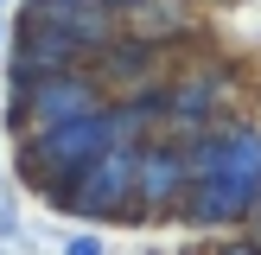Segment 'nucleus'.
<instances>
[{"label": "nucleus", "mask_w": 261, "mask_h": 255, "mask_svg": "<svg viewBox=\"0 0 261 255\" xmlns=\"http://www.w3.org/2000/svg\"><path fill=\"white\" fill-rule=\"evenodd\" d=\"M217 255H261V242H242V236H236V242H223Z\"/></svg>", "instance_id": "nucleus-12"}, {"label": "nucleus", "mask_w": 261, "mask_h": 255, "mask_svg": "<svg viewBox=\"0 0 261 255\" xmlns=\"http://www.w3.org/2000/svg\"><path fill=\"white\" fill-rule=\"evenodd\" d=\"M191 185L178 223L191 230H242L261 217V128L242 115H223L217 128L185 140Z\"/></svg>", "instance_id": "nucleus-1"}, {"label": "nucleus", "mask_w": 261, "mask_h": 255, "mask_svg": "<svg viewBox=\"0 0 261 255\" xmlns=\"http://www.w3.org/2000/svg\"><path fill=\"white\" fill-rule=\"evenodd\" d=\"M134 166H140V140H115L109 153L76 172V204L70 217L89 230H109V223H140L134 217Z\"/></svg>", "instance_id": "nucleus-5"}, {"label": "nucleus", "mask_w": 261, "mask_h": 255, "mask_svg": "<svg viewBox=\"0 0 261 255\" xmlns=\"http://www.w3.org/2000/svg\"><path fill=\"white\" fill-rule=\"evenodd\" d=\"M13 242H19V249H25V230H19V211H13V204H7V191H0V255H7Z\"/></svg>", "instance_id": "nucleus-11"}, {"label": "nucleus", "mask_w": 261, "mask_h": 255, "mask_svg": "<svg viewBox=\"0 0 261 255\" xmlns=\"http://www.w3.org/2000/svg\"><path fill=\"white\" fill-rule=\"evenodd\" d=\"M115 19H121V32H140V38H153V45H166V51L191 45V38L204 32L198 0H121Z\"/></svg>", "instance_id": "nucleus-9"}, {"label": "nucleus", "mask_w": 261, "mask_h": 255, "mask_svg": "<svg viewBox=\"0 0 261 255\" xmlns=\"http://www.w3.org/2000/svg\"><path fill=\"white\" fill-rule=\"evenodd\" d=\"M89 70L102 76V89H109V96H127V89H140V83L172 76V51L153 45V38H140V32H115L109 45L89 58Z\"/></svg>", "instance_id": "nucleus-8"}, {"label": "nucleus", "mask_w": 261, "mask_h": 255, "mask_svg": "<svg viewBox=\"0 0 261 255\" xmlns=\"http://www.w3.org/2000/svg\"><path fill=\"white\" fill-rule=\"evenodd\" d=\"M58 255H109V242H102V230H70Z\"/></svg>", "instance_id": "nucleus-10"}, {"label": "nucleus", "mask_w": 261, "mask_h": 255, "mask_svg": "<svg viewBox=\"0 0 261 255\" xmlns=\"http://www.w3.org/2000/svg\"><path fill=\"white\" fill-rule=\"evenodd\" d=\"M109 89L89 64H70V70H45V76H7V128L25 134V128H51V121H76V115L102 109Z\"/></svg>", "instance_id": "nucleus-4"}, {"label": "nucleus", "mask_w": 261, "mask_h": 255, "mask_svg": "<svg viewBox=\"0 0 261 255\" xmlns=\"http://www.w3.org/2000/svg\"><path fill=\"white\" fill-rule=\"evenodd\" d=\"M0 45H7V19H0Z\"/></svg>", "instance_id": "nucleus-14"}, {"label": "nucleus", "mask_w": 261, "mask_h": 255, "mask_svg": "<svg viewBox=\"0 0 261 255\" xmlns=\"http://www.w3.org/2000/svg\"><path fill=\"white\" fill-rule=\"evenodd\" d=\"M0 19H7V0H0Z\"/></svg>", "instance_id": "nucleus-15"}, {"label": "nucleus", "mask_w": 261, "mask_h": 255, "mask_svg": "<svg viewBox=\"0 0 261 255\" xmlns=\"http://www.w3.org/2000/svg\"><path fill=\"white\" fill-rule=\"evenodd\" d=\"M58 7H109V13H121V0H58Z\"/></svg>", "instance_id": "nucleus-13"}, {"label": "nucleus", "mask_w": 261, "mask_h": 255, "mask_svg": "<svg viewBox=\"0 0 261 255\" xmlns=\"http://www.w3.org/2000/svg\"><path fill=\"white\" fill-rule=\"evenodd\" d=\"M121 32L109 7H58V0H19V26L7 32V76H45L89 64Z\"/></svg>", "instance_id": "nucleus-3"}, {"label": "nucleus", "mask_w": 261, "mask_h": 255, "mask_svg": "<svg viewBox=\"0 0 261 255\" xmlns=\"http://www.w3.org/2000/svg\"><path fill=\"white\" fill-rule=\"evenodd\" d=\"M185 185H191L185 140H178V134L140 140V166H134V217H140V223H178Z\"/></svg>", "instance_id": "nucleus-7"}, {"label": "nucleus", "mask_w": 261, "mask_h": 255, "mask_svg": "<svg viewBox=\"0 0 261 255\" xmlns=\"http://www.w3.org/2000/svg\"><path fill=\"white\" fill-rule=\"evenodd\" d=\"M229 96H236V70L223 58H198L185 70L166 76V134L191 140L204 128H217L229 115Z\"/></svg>", "instance_id": "nucleus-6"}, {"label": "nucleus", "mask_w": 261, "mask_h": 255, "mask_svg": "<svg viewBox=\"0 0 261 255\" xmlns=\"http://www.w3.org/2000/svg\"><path fill=\"white\" fill-rule=\"evenodd\" d=\"M211 7H217V0H211Z\"/></svg>", "instance_id": "nucleus-16"}, {"label": "nucleus", "mask_w": 261, "mask_h": 255, "mask_svg": "<svg viewBox=\"0 0 261 255\" xmlns=\"http://www.w3.org/2000/svg\"><path fill=\"white\" fill-rule=\"evenodd\" d=\"M115 147V115L109 102L89 115H76V121H51V128H25V134H13V172H19V185L32 191L45 211L70 217L76 204V172H83L96 153Z\"/></svg>", "instance_id": "nucleus-2"}]
</instances>
